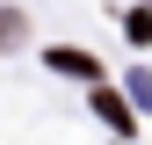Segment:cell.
<instances>
[{"label": "cell", "instance_id": "cell-3", "mask_svg": "<svg viewBox=\"0 0 152 145\" xmlns=\"http://www.w3.org/2000/svg\"><path fill=\"white\" fill-rule=\"evenodd\" d=\"M15 44H22V15H15V7H0V51H15Z\"/></svg>", "mask_w": 152, "mask_h": 145}, {"label": "cell", "instance_id": "cell-1", "mask_svg": "<svg viewBox=\"0 0 152 145\" xmlns=\"http://www.w3.org/2000/svg\"><path fill=\"white\" fill-rule=\"evenodd\" d=\"M94 109L109 116V131H116V138H130V109H123L116 94H109V87H94Z\"/></svg>", "mask_w": 152, "mask_h": 145}, {"label": "cell", "instance_id": "cell-2", "mask_svg": "<svg viewBox=\"0 0 152 145\" xmlns=\"http://www.w3.org/2000/svg\"><path fill=\"white\" fill-rule=\"evenodd\" d=\"M51 65H58V72H87V80H102V65L80 58V51H51Z\"/></svg>", "mask_w": 152, "mask_h": 145}]
</instances>
